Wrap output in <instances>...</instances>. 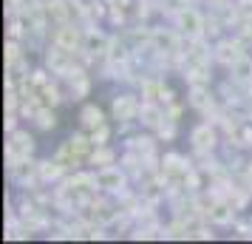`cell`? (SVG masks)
I'll return each instance as SVG.
<instances>
[{
	"instance_id": "obj_6",
	"label": "cell",
	"mask_w": 252,
	"mask_h": 244,
	"mask_svg": "<svg viewBox=\"0 0 252 244\" xmlns=\"http://www.w3.org/2000/svg\"><path fill=\"white\" fill-rule=\"evenodd\" d=\"M82 125H85V128H102V111L94 108V105H88V108L82 111Z\"/></svg>"
},
{
	"instance_id": "obj_4",
	"label": "cell",
	"mask_w": 252,
	"mask_h": 244,
	"mask_svg": "<svg viewBox=\"0 0 252 244\" xmlns=\"http://www.w3.org/2000/svg\"><path fill=\"white\" fill-rule=\"evenodd\" d=\"M85 46H88V51L91 54H102V51H108V37L102 35V32H88L85 35Z\"/></svg>"
},
{
	"instance_id": "obj_1",
	"label": "cell",
	"mask_w": 252,
	"mask_h": 244,
	"mask_svg": "<svg viewBox=\"0 0 252 244\" xmlns=\"http://www.w3.org/2000/svg\"><path fill=\"white\" fill-rule=\"evenodd\" d=\"M176 23H179V29H182V35H187V37L201 35V29H204L201 14L195 12V9H190V6H182V9H179V14H176Z\"/></svg>"
},
{
	"instance_id": "obj_2",
	"label": "cell",
	"mask_w": 252,
	"mask_h": 244,
	"mask_svg": "<svg viewBox=\"0 0 252 244\" xmlns=\"http://www.w3.org/2000/svg\"><path fill=\"white\" fill-rule=\"evenodd\" d=\"M94 182H96V187H102L108 193H116V190L125 187V174L119 168H102L99 174L94 176Z\"/></svg>"
},
{
	"instance_id": "obj_7",
	"label": "cell",
	"mask_w": 252,
	"mask_h": 244,
	"mask_svg": "<svg viewBox=\"0 0 252 244\" xmlns=\"http://www.w3.org/2000/svg\"><path fill=\"white\" fill-rule=\"evenodd\" d=\"M232 216H235V210L227 208V205H216V208L210 210V219L216 221V224H229Z\"/></svg>"
},
{
	"instance_id": "obj_3",
	"label": "cell",
	"mask_w": 252,
	"mask_h": 244,
	"mask_svg": "<svg viewBox=\"0 0 252 244\" xmlns=\"http://www.w3.org/2000/svg\"><path fill=\"white\" fill-rule=\"evenodd\" d=\"M190 142H193L198 151H213L216 148V131L210 128V122H204V125H198V128H193V134H190Z\"/></svg>"
},
{
	"instance_id": "obj_5",
	"label": "cell",
	"mask_w": 252,
	"mask_h": 244,
	"mask_svg": "<svg viewBox=\"0 0 252 244\" xmlns=\"http://www.w3.org/2000/svg\"><path fill=\"white\" fill-rule=\"evenodd\" d=\"M232 77L235 80H250L252 77V60L250 57H238L232 63Z\"/></svg>"
}]
</instances>
